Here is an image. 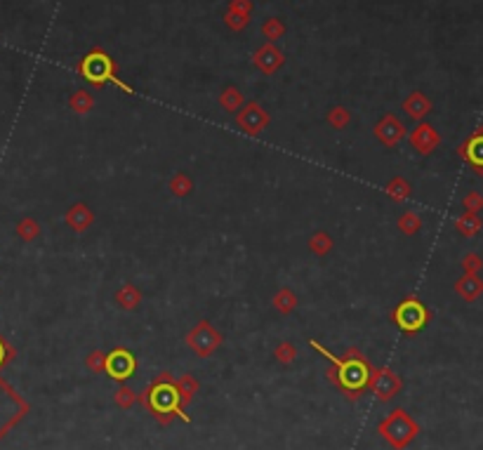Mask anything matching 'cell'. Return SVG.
Masks as SVG:
<instances>
[{
  "label": "cell",
  "mask_w": 483,
  "mask_h": 450,
  "mask_svg": "<svg viewBox=\"0 0 483 450\" xmlns=\"http://www.w3.org/2000/svg\"><path fill=\"white\" fill-rule=\"evenodd\" d=\"M403 109L408 116H413L415 120H422L427 116V113L431 111V102L427 100L422 92H413V95L408 97V100L403 102Z\"/></svg>",
  "instance_id": "cell-16"
},
{
  "label": "cell",
  "mask_w": 483,
  "mask_h": 450,
  "mask_svg": "<svg viewBox=\"0 0 483 450\" xmlns=\"http://www.w3.org/2000/svg\"><path fill=\"white\" fill-rule=\"evenodd\" d=\"M116 403L120 405V408H133V405L137 403V394L130 387H120L116 392Z\"/></svg>",
  "instance_id": "cell-27"
},
{
  "label": "cell",
  "mask_w": 483,
  "mask_h": 450,
  "mask_svg": "<svg viewBox=\"0 0 483 450\" xmlns=\"http://www.w3.org/2000/svg\"><path fill=\"white\" fill-rule=\"evenodd\" d=\"M455 227H458V232L462 234V236H476V234L481 232L483 222L479 219L476 212H464L462 217L455 219Z\"/></svg>",
  "instance_id": "cell-18"
},
{
  "label": "cell",
  "mask_w": 483,
  "mask_h": 450,
  "mask_svg": "<svg viewBox=\"0 0 483 450\" xmlns=\"http://www.w3.org/2000/svg\"><path fill=\"white\" fill-rule=\"evenodd\" d=\"M191 179L189 177H184V175H177V177L170 182V189H172V194L175 196H186L191 191Z\"/></svg>",
  "instance_id": "cell-28"
},
{
  "label": "cell",
  "mask_w": 483,
  "mask_h": 450,
  "mask_svg": "<svg viewBox=\"0 0 483 450\" xmlns=\"http://www.w3.org/2000/svg\"><path fill=\"white\" fill-rule=\"evenodd\" d=\"M265 34L269 36V38H278L283 34V24H278V19H271L269 21V24L265 26Z\"/></svg>",
  "instance_id": "cell-36"
},
{
  "label": "cell",
  "mask_w": 483,
  "mask_h": 450,
  "mask_svg": "<svg viewBox=\"0 0 483 450\" xmlns=\"http://www.w3.org/2000/svg\"><path fill=\"white\" fill-rule=\"evenodd\" d=\"M389 196H392L394 201H405L410 196V184L405 182V179H394V182L389 184Z\"/></svg>",
  "instance_id": "cell-26"
},
{
  "label": "cell",
  "mask_w": 483,
  "mask_h": 450,
  "mask_svg": "<svg viewBox=\"0 0 483 450\" xmlns=\"http://www.w3.org/2000/svg\"><path fill=\"white\" fill-rule=\"evenodd\" d=\"M328 120H330V125H335V128H344V125L349 123V113H347V109H342V106L333 109L330 116H328Z\"/></svg>",
  "instance_id": "cell-32"
},
{
  "label": "cell",
  "mask_w": 483,
  "mask_h": 450,
  "mask_svg": "<svg viewBox=\"0 0 483 450\" xmlns=\"http://www.w3.org/2000/svg\"><path fill=\"white\" fill-rule=\"evenodd\" d=\"M29 413V403L0 377V441Z\"/></svg>",
  "instance_id": "cell-5"
},
{
  "label": "cell",
  "mask_w": 483,
  "mask_h": 450,
  "mask_svg": "<svg viewBox=\"0 0 483 450\" xmlns=\"http://www.w3.org/2000/svg\"><path fill=\"white\" fill-rule=\"evenodd\" d=\"M186 342H189V347L194 349L199 356H210L212 351L222 344V335H219L207 321H201L199 326L189 333Z\"/></svg>",
  "instance_id": "cell-8"
},
{
  "label": "cell",
  "mask_w": 483,
  "mask_h": 450,
  "mask_svg": "<svg viewBox=\"0 0 483 450\" xmlns=\"http://www.w3.org/2000/svg\"><path fill=\"white\" fill-rule=\"evenodd\" d=\"M462 205H464L467 212H476V215H479V212L483 210V196L476 194V191H471V194L464 196Z\"/></svg>",
  "instance_id": "cell-29"
},
{
  "label": "cell",
  "mask_w": 483,
  "mask_h": 450,
  "mask_svg": "<svg viewBox=\"0 0 483 450\" xmlns=\"http://www.w3.org/2000/svg\"><path fill=\"white\" fill-rule=\"evenodd\" d=\"M12 359H14V349L10 347V342H8V339H5L3 335H0V368H3V365H8V363H10V361H12Z\"/></svg>",
  "instance_id": "cell-34"
},
{
  "label": "cell",
  "mask_w": 483,
  "mask_h": 450,
  "mask_svg": "<svg viewBox=\"0 0 483 450\" xmlns=\"http://www.w3.org/2000/svg\"><path fill=\"white\" fill-rule=\"evenodd\" d=\"M219 102H222L224 109H229V111H236V109L240 106V102H243V95H240L236 87H227V90L222 92V97H219Z\"/></svg>",
  "instance_id": "cell-21"
},
{
  "label": "cell",
  "mask_w": 483,
  "mask_h": 450,
  "mask_svg": "<svg viewBox=\"0 0 483 450\" xmlns=\"http://www.w3.org/2000/svg\"><path fill=\"white\" fill-rule=\"evenodd\" d=\"M67 224H69L71 229H76V232H85V229L92 224V212H90V207H85L83 203L74 205V207H71V210L67 212Z\"/></svg>",
  "instance_id": "cell-17"
},
{
  "label": "cell",
  "mask_w": 483,
  "mask_h": 450,
  "mask_svg": "<svg viewBox=\"0 0 483 450\" xmlns=\"http://www.w3.org/2000/svg\"><path fill=\"white\" fill-rule=\"evenodd\" d=\"M177 387H179V394H182V403H191L196 396V392H199V384H196V380L191 375H184V377H179L177 380Z\"/></svg>",
  "instance_id": "cell-20"
},
{
  "label": "cell",
  "mask_w": 483,
  "mask_h": 450,
  "mask_svg": "<svg viewBox=\"0 0 483 450\" xmlns=\"http://www.w3.org/2000/svg\"><path fill=\"white\" fill-rule=\"evenodd\" d=\"M71 109H74L76 113H87L92 109V97L87 95V92H76V95L71 97Z\"/></svg>",
  "instance_id": "cell-25"
},
{
  "label": "cell",
  "mask_w": 483,
  "mask_h": 450,
  "mask_svg": "<svg viewBox=\"0 0 483 450\" xmlns=\"http://www.w3.org/2000/svg\"><path fill=\"white\" fill-rule=\"evenodd\" d=\"M255 64L257 69H262L265 74H273L283 64V52L276 50L273 45H265L255 52Z\"/></svg>",
  "instance_id": "cell-15"
},
{
  "label": "cell",
  "mask_w": 483,
  "mask_h": 450,
  "mask_svg": "<svg viewBox=\"0 0 483 450\" xmlns=\"http://www.w3.org/2000/svg\"><path fill=\"white\" fill-rule=\"evenodd\" d=\"M455 293L464 302H474L483 295V281L479 273H464L458 283H455Z\"/></svg>",
  "instance_id": "cell-14"
},
{
  "label": "cell",
  "mask_w": 483,
  "mask_h": 450,
  "mask_svg": "<svg viewBox=\"0 0 483 450\" xmlns=\"http://www.w3.org/2000/svg\"><path fill=\"white\" fill-rule=\"evenodd\" d=\"M460 156L474 168L476 175H481L483 177V128L476 130V133L460 146Z\"/></svg>",
  "instance_id": "cell-10"
},
{
  "label": "cell",
  "mask_w": 483,
  "mask_h": 450,
  "mask_svg": "<svg viewBox=\"0 0 483 450\" xmlns=\"http://www.w3.org/2000/svg\"><path fill=\"white\" fill-rule=\"evenodd\" d=\"M135 370H137V359L130 349L118 347L104 356V372H106L111 380L125 382L135 375Z\"/></svg>",
  "instance_id": "cell-7"
},
{
  "label": "cell",
  "mask_w": 483,
  "mask_h": 450,
  "mask_svg": "<svg viewBox=\"0 0 483 450\" xmlns=\"http://www.w3.org/2000/svg\"><path fill=\"white\" fill-rule=\"evenodd\" d=\"M87 368H92L95 372H104V354L102 351H92L90 356H87Z\"/></svg>",
  "instance_id": "cell-35"
},
{
  "label": "cell",
  "mask_w": 483,
  "mask_h": 450,
  "mask_svg": "<svg viewBox=\"0 0 483 450\" xmlns=\"http://www.w3.org/2000/svg\"><path fill=\"white\" fill-rule=\"evenodd\" d=\"M142 403L158 417V422L170 425L172 417H182L184 422H189V417L184 415V403L182 394H179L177 380L168 375H158L156 380L149 384L144 394H142Z\"/></svg>",
  "instance_id": "cell-2"
},
{
  "label": "cell",
  "mask_w": 483,
  "mask_h": 450,
  "mask_svg": "<svg viewBox=\"0 0 483 450\" xmlns=\"http://www.w3.org/2000/svg\"><path fill=\"white\" fill-rule=\"evenodd\" d=\"M139 293H137L135 285H123V288L118 290V302L123 309H135L137 304H139Z\"/></svg>",
  "instance_id": "cell-19"
},
{
  "label": "cell",
  "mask_w": 483,
  "mask_h": 450,
  "mask_svg": "<svg viewBox=\"0 0 483 450\" xmlns=\"http://www.w3.org/2000/svg\"><path fill=\"white\" fill-rule=\"evenodd\" d=\"M410 144H413L420 153H431L438 144H441V137H438V133L429 123H420L413 133H410Z\"/></svg>",
  "instance_id": "cell-12"
},
{
  "label": "cell",
  "mask_w": 483,
  "mask_h": 450,
  "mask_svg": "<svg viewBox=\"0 0 483 450\" xmlns=\"http://www.w3.org/2000/svg\"><path fill=\"white\" fill-rule=\"evenodd\" d=\"M392 318L405 335H415V333H420L427 323H429L431 314L417 297H408V300L401 302L396 309H394Z\"/></svg>",
  "instance_id": "cell-6"
},
{
  "label": "cell",
  "mask_w": 483,
  "mask_h": 450,
  "mask_svg": "<svg viewBox=\"0 0 483 450\" xmlns=\"http://www.w3.org/2000/svg\"><path fill=\"white\" fill-rule=\"evenodd\" d=\"M401 387H403V382H401V377L396 372H392L389 368H380V370H372L370 375V384H368V389H372V394H375L380 401H389L394 398L396 394L401 392Z\"/></svg>",
  "instance_id": "cell-9"
},
{
  "label": "cell",
  "mask_w": 483,
  "mask_h": 450,
  "mask_svg": "<svg viewBox=\"0 0 483 450\" xmlns=\"http://www.w3.org/2000/svg\"><path fill=\"white\" fill-rule=\"evenodd\" d=\"M375 135L380 137L387 146H396L398 142L405 137V128L396 116H384L382 123L375 128Z\"/></svg>",
  "instance_id": "cell-13"
},
{
  "label": "cell",
  "mask_w": 483,
  "mask_h": 450,
  "mask_svg": "<svg viewBox=\"0 0 483 450\" xmlns=\"http://www.w3.org/2000/svg\"><path fill=\"white\" fill-rule=\"evenodd\" d=\"M273 356H276L278 361H281V363H293V359H295V347L290 342H285V344H281V347H278L276 351H273Z\"/></svg>",
  "instance_id": "cell-33"
},
{
  "label": "cell",
  "mask_w": 483,
  "mask_h": 450,
  "mask_svg": "<svg viewBox=\"0 0 483 450\" xmlns=\"http://www.w3.org/2000/svg\"><path fill=\"white\" fill-rule=\"evenodd\" d=\"M309 344L330 361L333 368H330V372H328V375H330V382L337 384V387L347 394V398H359L361 394L366 392L368 384H370L372 368L368 365L363 354H359L356 349H349V354L344 356V359H339V356L330 354L326 347H321L316 339H311Z\"/></svg>",
  "instance_id": "cell-1"
},
{
  "label": "cell",
  "mask_w": 483,
  "mask_h": 450,
  "mask_svg": "<svg viewBox=\"0 0 483 450\" xmlns=\"http://www.w3.org/2000/svg\"><path fill=\"white\" fill-rule=\"evenodd\" d=\"M78 74H80V78L87 80L90 85H95V87H102L104 83H116L118 87H123V90H128V92H133L128 85L123 83V80L118 78V69H116V64H113V59L109 57L104 50H92V52H87L85 57H83V62L78 64Z\"/></svg>",
  "instance_id": "cell-4"
},
{
  "label": "cell",
  "mask_w": 483,
  "mask_h": 450,
  "mask_svg": "<svg viewBox=\"0 0 483 450\" xmlns=\"http://www.w3.org/2000/svg\"><path fill=\"white\" fill-rule=\"evenodd\" d=\"M398 227H401V232L403 234H417L420 232V227H422V219L415 215V212H405L403 217L398 219Z\"/></svg>",
  "instance_id": "cell-22"
},
{
  "label": "cell",
  "mask_w": 483,
  "mask_h": 450,
  "mask_svg": "<svg viewBox=\"0 0 483 450\" xmlns=\"http://www.w3.org/2000/svg\"><path fill=\"white\" fill-rule=\"evenodd\" d=\"M295 304H297V300H295V295L290 293V290H281V293L273 297V306H276L278 311H283V314H288Z\"/></svg>",
  "instance_id": "cell-23"
},
{
  "label": "cell",
  "mask_w": 483,
  "mask_h": 450,
  "mask_svg": "<svg viewBox=\"0 0 483 450\" xmlns=\"http://www.w3.org/2000/svg\"><path fill=\"white\" fill-rule=\"evenodd\" d=\"M330 248H333V240L328 238L326 234H316L314 238H311V250H314L316 255H326Z\"/></svg>",
  "instance_id": "cell-31"
},
{
  "label": "cell",
  "mask_w": 483,
  "mask_h": 450,
  "mask_svg": "<svg viewBox=\"0 0 483 450\" xmlns=\"http://www.w3.org/2000/svg\"><path fill=\"white\" fill-rule=\"evenodd\" d=\"M267 123H269V116L265 113V109L257 106V104H248V106L238 113V125L248 135H260L262 130L267 128Z\"/></svg>",
  "instance_id": "cell-11"
},
{
  "label": "cell",
  "mask_w": 483,
  "mask_h": 450,
  "mask_svg": "<svg viewBox=\"0 0 483 450\" xmlns=\"http://www.w3.org/2000/svg\"><path fill=\"white\" fill-rule=\"evenodd\" d=\"M481 267H483V260H481L479 255H476V252H469V255L462 257V269H464V273H479Z\"/></svg>",
  "instance_id": "cell-30"
},
{
  "label": "cell",
  "mask_w": 483,
  "mask_h": 450,
  "mask_svg": "<svg viewBox=\"0 0 483 450\" xmlns=\"http://www.w3.org/2000/svg\"><path fill=\"white\" fill-rule=\"evenodd\" d=\"M17 234H19L24 240H34L36 236L41 234V227H38L36 219H21L19 227H17Z\"/></svg>",
  "instance_id": "cell-24"
},
{
  "label": "cell",
  "mask_w": 483,
  "mask_h": 450,
  "mask_svg": "<svg viewBox=\"0 0 483 450\" xmlns=\"http://www.w3.org/2000/svg\"><path fill=\"white\" fill-rule=\"evenodd\" d=\"M377 434L394 450H405L417 438V434H420V425L403 408H396L377 425Z\"/></svg>",
  "instance_id": "cell-3"
}]
</instances>
